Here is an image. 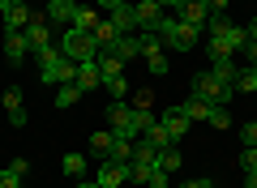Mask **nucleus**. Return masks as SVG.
Listing matches in <instances>:
<instances>
[{"mask_svg": "<svg viewBox=\"0 0 257 188\" xmlns=\"http://www.w3.org/2000/svg\"><path fill=\"white\" fill-rule=\"evenodd\" d=\"M103 52H107V56H116V60L124 64V60H133V56H142V47H138V35H120L116 43H111V47H103Z\"/></svg>", "mask_w": 257, "mask_h": 188, "instance_id": "16", "label": "nucleus"}, {"mask_svg": "<svg viewBox=\"0 0 257 188\" xmlns=\"http://www.w3.org/2000/svg\"><path fill=\"white\" fill-rule=\"evenodd\" d=\"M244 35H248V43H257V22H248V26H244Z\"/></svg>", "mask_w": 257, "mask_h": 188, "instance_id": "44", "label": "nucleus"}, {"mask_svg": "<svg viewBox=\"0 0 257 188\" xmlns=\"http://www.w3.org/2000/svg\"><path fill=\"white\" fill-rule=\"evenodd\" d=\"M103 86H107L111 94H116V99H124V94H128V81H124V73H116V77H103Z\"/></svg>", "mask_w": 257, "mask_h": 188, "instance_id": "33", "label": "nucleus"}, {"mask_svg": "<svg viewBox=\"0 0 257 188\" xmlns=\"http://www.w3.org/2000/svg\"><path fill=\"white\" fill-rule=\"evenodd\" d=\"M210 73H214V77H219L223 81V86H236V77H240V69H236V60H210Z\"/></svg>", "mask_w": 257, "mask_h": 188, "instance_id": "20", "label": "nucleus"}, {"mask_svg": "<svg viewBox=\"0 0 257 188\" xmlns=\"http://www.w3.org/2000/svg\"><path fill=\"white\" fill-rule=\"evenodd\" d=\"M253 73H257V64H253Z\"/></svg>", "mask_w": 257, "mask_h": 188, "instance_id": "50", "label": "nucleus"}, {"mask_svg": "<svg viewBox=\"0 0 257 188\" xmlns=\"http://www.w3.org/2000/svg\"><path fill=\"white\" fill-rule=\"evenodd\" d=\"M26 56H30L26 30H9V35H5V60L9 64H26Z\"/></svg>", "mask_w": 257, "mask_h": 188, "instance_id": "10", "label": "nucleus"}, {"mask_svg": "<svg viewBox=\"0 0 257 188\" xmlns=\"http://www.w3.org/2000/svg\"><path fill=\"white\" fill-rule=\"evenodd\" d=\"M39 77H43L47 86H64V81L77 77V60H69V56L52 43V47H43V52H39Z\"/></svg>", "mask_w": 257, "mask_h": 188, "instance_id": "1", "label": "nucleus"}, {"mask_svg": "<svg viewBox=\"0 0 257 188\" xmlns=\"http://www.w3.org/2000/svg\"><path fill=\"white\" fill-rule=\"evenodd\" d=\"M94 5H103V9L111 13V9H120V5H128V0H94Z\"/></svg>", "mask_w": 257, "mask_h": 188, "instance_id": "41", "label": "nucleus"}, {"mask_svg": "<svg viewBox=\"0 0 257 188\" xmlns=\"http://www.w3.org/2000/svg\"><path fill=\"white\" fill-rule=\"evenodd\" d=\"M180 111L193 120V124H202V120L210 116V103H202V99H189V103H180Z\"/></svg>", "mask_w": 257, "mask_h": 188, "instance_id": "28", "label": "nucleus"}, {"mask_svg": "<svg viewBox=\"0 0 257 188\" xmlns=\"http://www.w3.org/2000/svg\"><path fill=\"white\" fill-rule=\"evenodd\" d=\"M184 188H214V184H210V179H189Z\"/></svg>", "mask_w": 257, "mask_h": 188, "instance_id": "45", "label": "nucleus"}, {"mask_svg": "<svg viewBox=\"0 0 257 188\" xmlns=\"http://www.w3.org/2000/svg\"><path fill=\"white\" fill-rule=\"evenodd\" d=\"M77 188H99V184H86V179H77Z\"/></svg>", "mask_w": 257, "mask_h": 188, "instance_id": "47", "label": "nucleus"}, {"mask_svg": "<svg viewBox=\"0 0 257 188\" xmlns=\"http://www.w3.org/2000/svg\"><path fill=\"white\" fill-rule=\"evenodd\" d=\"M60 52L69 56V60H77V64H82V60H94V56H99V43H94V35H90V30L69 26V30L60 35Z\"/></svg>", "mask_w": 257, "mask_h": 188, "instance_id": "3", "label": "nucleus"}, {"mask_svg": "<svg viewBox=\"0 0 257 188\" xmlns=\"http://www.w3.org/2000/svg\"><path fill=\"white\" fill-rule=\"evenodd\" d=\"M60 167H64V175H69V179H82L86 175V154H64Z\"/></svg>", "mask_w": 257, "mask_h": 188, "instance_id": "25", "label": "nucleus"}, {"mask_svg": "<svg viewBox=\"0 0 257 188\" xmlns=\"http://www.w3.org/2000/svg\"><path fill=\"white\" fill-rule=\"evenodd\" d=\"M116 39H120V30H116V22H111V18H103L99 26H94V43H99V52H103V47H111Z\"/></svg>", "mask_w": 257, "mask_h": 188, "instance_id": "21", "label": "nucleus"}, {"mask_svg": "<svg viewBox=\"0 0 257 188\" xmlns=\"http://www.w3.org/2000/svg\"><path fill=\"white\" fill-rule=\"evenodd\" d=\"M206 124H214V128H231V116H227V107H210Z\"/></svg>", "mask_w": 257, "mask_h": 188, "instance_id": "34", "label": "nucleus"}, {"mask_svg": "<svg viewBox=\"0 0 257 188\" xmlns=\"http://www.w3.org/2000/svg\"><path fill=\"white\" fill-rule=\"evenodd\" d=\"M180 167H184V158H180V150H176V145L159 150V171H167V175H172V171H180Z\"/></svg>", "mask_w": 257, "mask_h": 188, "instance_id": "26", "label": "nucleus"}, {"mask_svg": "<svg viewBox=\"0 0 257 188\" xmlns=\"http://www.w3.org/2000/svg\"><path fill=\"white\" fill-rule=\"evenodd\" d=\"M0 188H22V175H13V171L5 167V171H0Z\"/></svg>", "mask_w": 257, "mask_h": 188, "instance_id": "36", "label": "nucleus"}, {"mask_svg": "<svg viewBox=\"0 0 257 188\" xmlns=\"http://www.w3.org/2000/svg\"><path fill=\"white\" fill-rule=\"evenodd\" d=\"M142 141H150V145H155V150H167V145H176L172 137H167V128L159 124V120H155V124L146 128V133H142Z\"/></svg>", "mask_w": 257, "mask_h": 188, "instance_id": "23", "label": "nucleus"}, {"mask_svg": "<svg viewBox=\"0 0 257 188\" xmlns=\"http://www.w3.org/2000/svg\"><path fill=\"white\" fill-rule=\"evenodd\" d=\"M30 18H35V13H30L22 0H9V9H5V35H9V30H26Z\"/></svg>", "mask_w": 257, "mask_h": 188, "instance_id": "14", "label": "nucleus"}, {"mask_svg": "<svg viewBox=\"0 0 257 188\" xmlns=\"http://www.w3.org/2000/svg\"><path fill=\"white\" fill-rule=\"evenodd\" d=\"M124 179H128V167H124V162H99V167H94V184H99V188H120V184H124Z\"/></svg>", "mask_w": 257, "mask_h": 188, "instance_id": "8", "label": "nucleus"}, {"mask_svg": "<svg viewBox=\"0 0 257 188\" xmlns=\"http://www.w3.org/2000/svg\"><path fill=\"white\" fill-rule=\"evenodd\" d=\"M111 162H133V137H116V141H111V154H107Z\"/></svg>", "mask_w": 257, "mask_h": 188, "instance_id": "22", "label": "nucleus"}, {"mask_svg": "<svg viewBox=\"0 0 257 188\" xmlns=\"http://www.w3.org/2000/svg\"><path fill=\"white\" fill-rule=\"evenodd\" d=\"M73 13H77V0H47V22L52 26H73Z\"/></svg>", "mask_w": 257, "mask_h": 188, "instance_id": "13", "label": "nucleus"}, {"mask_svg": "<svg viewBox=\"0 0 257 188\" xmlns=\"http://www.w3.org/2000/svg\"><path fill=\"white\" fill-rule=\"evenodd\" d=\"M26 43H30V52H43V47H52V22H47V13L43 18H30V26H26Z\"/></svg>", "mask_w": 257, "mask_h": 188, "instance_id": "7", "label": "nucleus"}, {"mask_svg": "<svg viewBox=\"0 0 257 188\" xmlns=\"http://www.w3.org/2000/svg\"><path fill=\"white\" fill-rule=\"evenodd\" d=\"M150 103H155V94H150V90H138V94H133V107H150Z\"/></svg>", "mask_w": 257, "mask_h": 188, "instance_id": "39", "label": "nucleus"}, {"mask_svg": "<svg viewBox=\"0 0 257 188\" xmlns=\"http://www.w3.org/2000/svg\"><path fill=\"white\" fill-rule=\"evenodd\" d=\"M111 141H116L111 128H107V133H90V154H94V158H107V154H111Z\"/></svg>", "mask_w": 257, "mask_h": 188, "instance_id": "24", "label": "nucleus"}, {"mask_svg": "<svg viewBox=\"0 0 257 188\" xmlns=\"http://www.w3.org/2000/svg\"><path fill=\"white\" fill-rule=\"evenodd\" d=\"M99 13H94V9H82V5H77V13H73V26L77 30H90V35H94V26H99Z\"/></svg>", "mask_w": 257, "mask_h": 188, "instance_id": "29", "label": "nucleus"}, {"mask_svg": "<svg viewBox=\"0 0 257 188\" xmlns=\"http://www.w3.org/2000/svg\"><path fill=\"white\" fill-rule=\"evenodd\" d=\"M9 171H13V175H26L30 162H26V158H13V162H9Z\"/></svg>", "mask_w": 257, "mask_h": 188, "instance_id": "40", "label": "nucleus"}, {"mask_svg": "<svg viewBox=\"0 0 257 188\" xmlns=\"http://www.w3.org/2000/svg\"><path fill=\"white\" fill-rule=\"evenodd\" d=\"M206 5H210V13H223V9H227V0H206Z\"/></svg>", "mask_w": 257, "mask_h": 188, "instance_id": "43", "label": "nucleus"}, {"mask_svg": "<svg viewBox=\"0 0 257 188\" xmlns=\"http://www.w3.org/2000/svg\"><path fill=\"white\" fill-rule=\"evenodd\" d=\"M111 22H116L120 35H133V30H138V13H133V5H120V9H111Z\"/></svg>", "mask_w": 257, "mask_h": 188, "instance_id": "18", "label": "nucleus"}, {"mask_svg": "<svg viewBox=\"0 0 257 188\" xmlns=\"http://www.w3.org/2000/svg\"><path fill=\"white\" fill-rule=\"evenodd\" d=\"M231 90H244V94H257V73L253 69H240V77H236V86Z\"/></svg>", "mask_w": 257, "mask_h": 188, "instance_id": "32", "label": "nucleus"}, {"mask_svg": "<svg viewBox=\"0 0 257 188\" xmlns=\"http://www.w3.org/2000/svg\"><path fill=\"white\" fill-rule=\"evenodd\" d=\"M5 9H9V0H0V13H5Z\"/></svg>", "mask_w": 257, "mask_h": 188, "instance_id": "48", "label": "nucleus"}, {"mask_svg": "<svg viewBox=\"0 0 257 188\" xmlns=\"http://www.w3.org/2000/svg\"><path fill=\"white\" fill-rule=\"evenodd\" d=\"M133 13H138L142 30H159V22H163V5L159 0H133Z\"/></svg>", "mask_w": 257, "mask_h": 188, "instance_id": "9", "label": "nucleus"}, {"mask_svg": "<svg viewBox=\"0 0 257 188\" xmlns=\"http://www.w3.org/2000/svg\"><path fill=\"white\" fill-rule=\"evenodd\" d=\"M138 47H142V56H146V64H150V73H167V60H163V39L155 35V30H146V35H138Z\"/></svg>", "mask_w": 257, "mask_h": 188, "instance_id": "5", "label": "nucleus"}, {"mask_svg": "<svg viewBox=\"0 0 257 188\" xmlns=\"http://www.w3.org/2000/svg\"><path fill=\"white\" fill-rule=\"evenodd\" d=\"M94 60H99V73H103V77H116V73L124 69V64H120L116 56H107V52H99V56H94Z\"/></svg>", "mask_w": 257, "mask_h": 188, "instance_id": "31", "label": "nucleus"}, {"mask_svg": "<svg viewBox=\"0 0 257 188\" xmlns=\"http://www.w3.org/2000/svg\"><path fill=\"white\" fill-rule=\"evenodd\" d=\"M128 120H133V107H128L124 99H111V107H107L111 133H116V137H128Z\"/></svg>", "mask_w": 257, "mask_h": 188, "instance_id": "12", "label": "nucleus"}, {"mask_svg": "<svg viewBox=\"0 0 257 188\" xmlns=\"http://www.w3.org/2000/svg\"><path fill=\"white\" fill-rule=\"evenodd\" d=\"M176 9H180V22L193 26V30H202L206 22H210V5H206V0H180Z\"/></svg>", "mask_w": 257, "mask_h": 188, "instance_id": "6", "label": "nucleus"}, {"mask_svg": "<svg viewBox=\"0 0 257 188\" xmlns=\"http://www.w3.org/2000/svg\"><path fill=\"white\" fill-rule=\"evenodd\" d=\"M193 94H197V99H202V103H210V107H223V103L231 99V90L223 86V81L214 77L210 69H206V73H197V77H193Z\"/></svg>", "mask_w": 257, "mask_h": 188, "instance_id": "4", "label": "nucleus"}, {"mask_svg": "<svg viewBox=\"0 0 257 188\" xmlns=\"http://www.w3.org/2000/svg\"><path fill=\"white\" fill-rule=\"evenodd\" d=\"M159 124L167 128V137H172V141H180V137H184V133H189V128H193V120L184 116L180 107H167L163 116H159Z\"/></svg>", "mask_w": 257, "mask_h": 188, "instance_id": "11", "label": "nucleus"}, {"mask_svg": "<svg viewBox=\"0 0 257 188\" xmlns=\"http://www.w3.org/2000/svg\"><path fill=\"white\" fill-rule=\"evenodd\" d=\"M155 35L163 39V47H172V52H193V47H197V30L184 26L180 18H163Z\"/></svg>", "mask_w": 257, "mask_h": 188, "instance_id": "2", "label": "nucleus"}, {"mask_svg": "<svg viewBox=\"0 0 257 188\" xmlns=\"http://www.w3.org/2000/svg\"><path fill=\"white\" fill-rule=\"evenodd\" d=\"M159 5H180V0H159Z\"/></svg>", "mask_w": 257, "mask_h": 188, "instance_id": "49", "label": "nucleus"}, {"mask_svg": "<svg viewBox=\"0 0 257 188\" xmlns=\"http://www.w3.org/2000/svg\"><path fill=\"white\" fill-rule=\"evenodd\" d=\"M0 103H5V111H9V120H13V124H18V128H26V107H22V90H18V86H9V90H5V99H0Z\"/></svg>", "mask_w": 257, "mask_h": 188, "instance_id": "17", "label": "nucleus"}, {"mask_svg": "<svg viewBox=\"0 0 257 188\" xmlns=\"http://www.w3.org/2000/svg\"><path fill=\"white\" fill-rule=\"evenodd\" d=\"M22 188H26V184H22Z\"/></svg>", "mask_w": 257, "mask_h": 188, "instance_id": "51", "label": "nucleus"}, {"mask_svg": "<svg viewBox=\"0 0 257 188\" xmlns=\"http://www.w3.org/2000/svg\"><path fill=\"white\" fill-rule=\"evenodd\" d=\"M150 175H155L150 162H128V179H133V184H150Z\"/></svg>", "mask_w": 257, "mask_h": 188, "instance_id": "30", "label": "nucleus"}, {"mask_svg": "<svg viewBox=\"0 0 257 188\" xmlns=\"http://www.w3.org/2000/svg\"><path fill=\"white\" fill-rule=\"evenodd\" d=\"M244 188H257V171H248V175H244Z\"/></svg>", "mask_w": 257, "mask_h": 188, "instance_id": "46", "label": "nucleus"}, {"mask_svg": "<svg viewBox=\"0 0 257 188\" xmlns=\"http://www.w3.org/2000/svg\"><path fill=\"white\" fill-rule=\"evenodd\" d=\"M240 167H244V175H248V171H257V145H244V154H240Z\"/></svg>", "mask_w": 257, "mask_h": 188, "instance_id": "35", "label": "nucleus"}, {"mask_svg": "<svg viewBox=\"0 0 257 188\" xmlns=\"http://www.w3.org/2000/svg\"><path fill=\"white\" fill-rule=\"evenodd\" d=\"M240 52H244V56H248V60H253V64H257V43H244V47H240Z\"/></svg>", "mask_w": 257, "mask_h": 188, "instance_id": "42", "label": "nucleus"}, {"mask_svg": "<svg viewBox=\"0 0 257 188\" xmlns=\"http://www.w3.org/2000/svg\"><path fill=\"white\" fill-rule=\"evenodd\" d=\"M167 179H172V175H167V171H159V167H155V175H150V184H146V188H167Z\"/></svg>", "mask_w": 257, "mask_h": 188, "instance_id": "38", "label": "nucleus"}, {"mask_svg": "<svg viewBox=\"0 0 257 188\" xmlns=\"http://www.w3.org/2000/svg\"><path fill=\"white\" fill-rule=\"evenodd\" d=\"M155 120H159V116H155L150 107H133V120H128V137H142L150 124H155Z\"/></svg>", "mask_w": 257, "mask_h": 188, "instance_id": "19", "label": "nucleus"}, {"mask_svg": "<svg viewBox=\"0 0 257 188\" xmlns=\"http://www.w3.org/2000/svg\"><path fill=\"white\" fill-rule=\"evenodd\" d=\"M240 141H244V145H257V120H253V124H244V128H240Z\"/></svg>", "mask_w": 257, "mask_h": 188, "instance_id": "37", "label": "nucleus"}, {"mask_svg": "<svg viewBox=\"0 0 257 188\" xmlns=\"http://www.w3.org/2000/svg\"><path fill=\"white\" fill-rule=\"evenodd\" d=\"M82 94H86V90L77 86V81H64V86H60V94H56V107H73V103L82 99Z\"/></svg>", "mask_w": 257, "mask_h": 188, "instance_id": "27", "label": "nucleus"}, {"mask_svg": "<svg viewBox=\"0 0 257 188\" xmlns=\"http://www.w3.org/2000/svg\"><path fill=\"white\" fill-rule=\"evenodd\" d=\"M77 86H82L86 90V94H90V90H99L103 86V73H99V60H82V64H77Z\"/></svg>", "mask_w": 257, "mask_h": 188, "instance_id": "15", "label": "nucleus"}]
</instances>
